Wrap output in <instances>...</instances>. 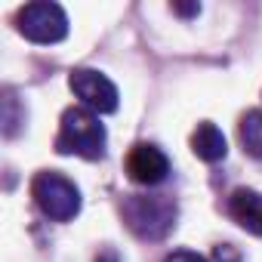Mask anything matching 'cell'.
<instances>
[{
	"instance_id": "cell-1",
	"label": "cell",
	"mask_w": 262,
	"mask_h": 262,
	"mask_svg": "<svg viewBox=\"0 0 262 262\" xmlns=\"http://www.w3.org/2000/svg\"><path fill=\"white\" fill-rule=\"evenodd\" d=\"M105 126L99 114L90 108H68L59 120V136H56V151L59 155H77L83 161H102L105 158Z\"/></svg>"
},
{
	"instance_id": "cell-2",
	"label": "cell",
	"mask_w": 262,
	"mask_h": 262,
	"mask_svg": "<svg viewBox=\"0 0 262 262\" xmlns=\"http://www.w3.org/2000/svg\"><path fill=\"white\" fill-rule=\"evenodd\" d=\"M123 219L136 237L164 241L176 228V204L167 194H136L123 204Z\"/></svg>"
},
{
	"instance_id": "cell-3",
	"label": "cell",
	"mask_w": 262,
	"mask_h": 262,
	"mask_svg": "<svg viewBox=\"0 0 262 262\" xmlns=\"http://www.w3.org/2000/svg\"><path fill=\"white\" fill-rule=\"evenodd\" d=\"M31 198L40 207V213L56 219V222H68V219H74L80 213V191H77V185L68 176L53 173V170H43V173L34 176Z\"/></svg>"
},
{
	"instance_id": "cell-4",
	"label": "cell",
	"mask_w": 262,
	"mask_h": 262,
	"mask_svg": "<svg viewBox=\"0 0 262 262\" xmlns=\"http://www.w3.org/2000/svg\"><path fill=\"white\" fill-rule=\"evenodd\" d=\"M16 28L25 40L50 47V43H59L68 37V16L59 4L37 0V4H25L16 13Z\"/></svg>"
},
{
	"instance_id": "cell-5",
	"label": "cell",
	"mask_w": 262,
	"mask_h": 262,
	"mask_svg": "<svg viewBox=\"0 0 262 262\" xmlns=\"http://www.w3.org/2000/svg\"><path fill=\"white\" fill-rule=\"evenodd\" d=\"M71 93L80 99V108H90L93 114H114L117 111V86L96 68H74L68 77Z\"/></svg>"
},
{
	"instance_id": "cell-6",
	"label": "cell",
	"mask_w": 262,
	"mask_h": 262,
	"mask_svg": "<svg viewBox=\"0 0 262 262\" xmlns=\"http://www.w3.org/2000/svg\"><path fill=\"white\" fill-rule=\"evenodd\" d=\"M126 173H129V179L139 182V185H148V188L161 185L170 176V158L158 145L139 142V145H133V151L126 155Z\"/></svg>"
},
{
	"instance_id": "cell-7",
	"label": "cell",
	"mask_w": 262,
	"mask_h": 262,
	"mask_svg": "<svg viewBox=\"0 0 262 262\" xmlns=\"http://www.w3.org/2000/svg\"><path fill=\"white\" fill-rule=\"evenodd\" d=\"M225 210L244 231L262 237V191H256V188H234L228 194Z\"/></svg>"
},
{
	"instance_id": "cell-8",
	"label": "cell",
	"mask_w": 262,
	"mask_h": 262,
	"mask_svg": "<svg viewBox=\"0 0 262 262\" xmlns=\"http://www.w3.org/2000/svg\"><path fill=\"white\" fill-rule=\"evenodd\" d=\"M191 151H194L201 161L216 164V161H222V158L228 155V142H225L222 129H219L216 123L204 120V123H198V129L191 133Z\"/></svg>"
},
{
	"instance_id": "cell-9",
	"label": "cell",
	"mask_w": 262,
	"mask_h": 262,
	"mask_svg": "<svg viewBox=\"0 0 262 262\" xmlns=\"http://www.w3.org/2000/svg\"><path fill=\"white\" fill-rule=\"evenodd\" d=\"M237 136H241V145H244L247 155L262 158V111H247L241 117Z\"/></svg>"
},
{
	"instance_id": "cell-10",
	"label": "cell",
	"mask_w": 262,
	"mask_h": 262,
	"mask_svg": "<svg viewBox=\"0 0 262 262\" xmlns=\"http://www.w3.org/2000/svg\"><path fill=\"white\" fill-rule=\"evenodd\" d=\"M22 123H25V117L16 114V96L7 93V99H4V133H7V136H16V129H19Z\"/></svg>"
},
{
	"instance_id": "cell-11",
	"label": "cell",
	"mask_w": 262,
	"mask_h": 262,
	"mask_svg": "<svg viewBox=\"0 0 262 262\" xmlns=\"http://www.w3.org/2000/svg\"><path fill=\"white\" fill-rule=\"evenodd\" d=\"M164 262H210V259L201 256V253H194V250H173Z\"/></svg>"
},
{
	"instance_id": "cell-12",
	"label": "cell",
	"mask_w": 262,
	"mask_h": 262,
	"mask_svg": "<svg viewBox=\"0 0 262 262\" xmlns=\"http://www.w3.org/2000/svg\"><path fill=\"white\" fill-rule=\"evenodd\" d=\"M170 10H173L176 16H188V19H191V16H201V4H173Z\"/></svg>"
}]
</instances>
